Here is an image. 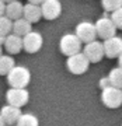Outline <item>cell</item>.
Instances as JSON below:
<instances>
[{"instance_id":"cell-1","label":"cell","mask_w":122,"mask_h":126,"mask_svg":"<svg viewBox=\"0 0 122 126\" xmlns=\"http://www.w3.org/2000/svg\"><path fill=\"white\" fill-rule=\"evenodd\" d=\"M30 80H31V73L24 66H14L7 74V81L10 87L25 88L30 84Z\"/></svg>"},{"instance_id":"cell-2","label":"cell","mask_w":122,"mask_h":126,"mask_svg":"<svg viewBox=\"0 0 122 126\" xmlns=\"http://www.w3.org/2000/svg\"><path fill=\"white\" fill-rule=\"evenodd\" d=\"M101 101L107 108L115 109L122 105V88L108 86L101 90Z\"/></svg>"},{"instance_id":"cell-3","label":"cell","mask_w":122,"mask_h":126,"mask_svg":"<svg viewBox=\"0 0 122 126\" xmlns=\"http://www.w3.org/2000/svg\"><path fill=\"white\" fill-rule=\"evenodd\" d=\"M81 42L76 34H65L60 38L59 42V49L65 56H72L74 53L81 52Z\"/></svg>"},{"instance_id":"cell-4","label":"cell","mask_w":122,"mask_h":126,"mask_svg":"<svg viewBox=\"0 0 122 126\" xmlns=\"http://www.w3.org/2000/svg\"><path fill=\"white\" fill-rule=\"evenodd\" d=\"M66 66H68V70L70 73L79 76V74H83L88 70L90 60L87 59V56L83 52H79V53H74L72 56H68Z\"/></svg>"},{"instance_id":"cell-5","label":"cell","mask_w":122,"mask_h":126,"mask_svg":"<svg viewBox=\"0 0 122 126\" xmlns=\"http://www.w3.org/2000/svg\"><path fill=\"white\" fill-rule=\"evenodd\" d=\"M95 30H97V36H100L101 39H107V38L117 35L118 28L114 24L112 18L108 16H104L95 21Z\"/></svg>"},{"instance_id":"cell-6","label":"cell","mask_w":122,"mask_h":126,"mask_svg":"<svg viewBox=\"0 0 122 126\" xmlns=\"http://www.w3.org/2000/svg\"><path fill=\"white\" fill-rule=\"evenodd\" d=\"M30 99V93L25 88H17V87H10L6 93V101L10 105L21 108Z\"/></svg>"},{"instance_id":"cell-7","label":"cell","mask_w":122,"mask_h":126,"mask_svg":"<svg viewBox=\"0 0 122 126\" xmlns=\"http://www.w3.org/2000/svg\"><path fill=\"white\" fill-rule=\"evenodd\" d=\"M83 53L87 56V59L90 60V63H98L103 60V58L105 56L104 52V44L100 41H91L88 44L84 45Z\"/></svg>"},{"instance_id":"cell-8","label":"cell","mask_w":122,"mask_h":126,"mask_svg":"<svg viewBox=\"0 0 122 126\" xmlns=\"http://www.w3.org/2000/svg\"><path fill=\"white\" fill-rule=\"evenodd\" d=\"M44 45V38L39 32L30 31L23 36V49L28 53H36Z\"/></svg>"},{"instance_id":"cell-9","label":"cell","mask_w":122,"mask_h":126,"mask_svg":"<svg viewBox=\"0 0 122 126\" xmlns=\"http://www.w3.org/2000/svg\"><path fill=\"white\" fill-rule=\"evenodd\" d=\"M79 39L83 44H88L91 41H94L97 38V30H95V24L90 23V21H81L76 25V32H74Z\"/></svg>"},{"instance_id":"cell-10","label":"cell","mask_w":122,"mask_h":126,"mask_svg":"<svg viewBox=\"0 0 122 126\" xmlns=\"http://www.w3.org/2000/svg\"><path fill=\"white\" fill-rule=\"evenodd\" d=\"M41 10L45 20H56L62 14V3L59 0H45L41 4Z\"/></svg>"},{"instance_id":"cell-11","label":"cell","mask_w":122,"mask_h":126,"mask_svg":"<svg viewBox=\"0 0 122 126\" xmlns=\"http://www.w3.org/2000/svg\"><path fill=\"white\" fill-rule=\"evenodd\" d=\"M104 52L105 56L109 59H115L118 58L122 52V38L114 35L111 38H107L104 39Z\"/></svg>"},{"instance_id":"cell-12","label":"cell","mask_w":122,"mask_h":126,"mask_svg":"<svg viewBox=\"0 0 122 126\" xmlns=\"http://www.w3.org/2000/svg\"><path fill=\"white\" fill-rule=\"evenodd\" d=\"M4 48L10 55H17L18 52H21V49H23V36L17 35L14 32L13 34L10 32L9 35L6 36Z\"/></svg>"},{"instance_id":"cell-13","label":"cell","mask_w":122,"mask_h":126,"mask_svg":"<svg viewBox=\"0 0 122 126\" xmlns=\"http://www.w3.org/2000/svg\"><path fill=\"white\" fill-rule=\"evenodd\" d=\"M23 17L25 18V20H28L31 24L38 23L41 18H42L41 4H34V3H30V1H28V4H24Z\"/></svg>"},{"instance_id":"cell-14","label":"cell","mask_w":122,"mask_h":126,"mask_svg":"<svg viewBox=\"0 0 122 126\" xmlns=\"http://www.w3.org/2000/svg\"><path fill=\"white\" fill-rule=\"evenodd\" d=\"M0 115L3 118V121L6 122V125H14V123H17L18 118L21 116V109L18 107H14V105L9 104V105L1 108Z\"/></svg>"},{"instance_id":"cell-15","label":"cell","mask_w":122,"mask_h":126,"mask_svg":"<svg viewBox=\"0 0 122 126\" xmlns=\"http://www.w3.org/2000/svg\"><path fill=\"white\" fill-rule=\"evenodd\" d=\"M23 10H24V4L18 0H13L10 3H6V16L10 20H17V18L23 17Z\"/></svg>"},{"instance_id":"cell-16","label":"cell","mask_w":122,"mask_h":126,"mask_svg":"<svg viewBox=\"0 0 122 126\" xmlns=\"http://www.w3.org/2000/svg\"><path fill=\"white\" fill-rule=\"evenodd\" d=\"M31 30V23L25 20L24 17L21 18H17V20H14L13 21V32L14 34H17L20 36H24L25 34H28Z\"/></svg>"},{"instance_id":"cell-17","label":"cell","mask_w":122,"mask_h":126,"mask_svg":"<svg viewBox=\"0 0 122 126\" xmlns=\"http://www.w3.org/2000/svg\"><path fill=\"white\" fill-rule=\"evenodd\" d=\"M14 66H16V63L11 56H7V55L0 56V76H7Z\"/></svg>"},{"instance_id":"cell-18","label":"cell","mask_w":122,"mask_h":126,"mask_svg":"<svg viewBox=\"0 0 122 126\" xmlns=\"http://www.w3.org/2000/svg\"><path fill=\"white\" fill-rule=\"evenodd\" d=\"M17 126H39L38 118L32 113H21V116L18 118Z\"/></svg>"},{"instance_id":"cell-19","label":"cell","mask_w":122,"mask_h":126,"mask_svg":"<svg viewBox=\"0 0 122 126\" xmlns=\"http://www.w3.org/2000/svg\"><path fill=\"white\" fill-rule=\"evenodd\" d=\"M109 83L111 86L118 87V88H122V67H114L108 74Z\"/></svg>"},{"instance_id":"cell-20","label":"cell","mask_w":122,"mask_h":126,"mask_svg":"<svg viewBox=\"0 0 122 126\" xmlns=\"http://www.w3.org/2000/svg\"><path fill=\"white\" fill-rule=\"evenodd\" d=\"M10 32H13V20L7 16H0V35L7 36Z\"/></svg>"},{"instance_id":"cell-21","label":"cell","mask_w":122,"mask_h":126,"mask_svg":"<svg viewBox=\"0 0 122 126\" xmlns=\"http://www.w3.org/2000/svg\"><path fill=\"white\" fill-rule=\"evenodd\" d=\"M101 6L105 11L112 13L117 9L122 7V0H101Z\"/></svg>"},{"instance_id":"cell-22","label":"cell","mask_w":122,"mask_h":126,"mask_svg":"<svg viewBox=\"0 0 122 126\" xmlns=\"http://www.w3.org/2000/svg\"><path fill=\"white\" fill-rule=\"evenodd\" d=\"M109 17L112 18L114 24L117 25L118 30H122V7H119V9H117L115 11H112Z\"/></svg>"},{"instance_id":"cell-23","label":"cell","mask_w":122,"mask_h":126,"mask_svg":"<svg viewBox=\"0 0 122 126\" xmlns=\"http://www.w3.org/2000/svg\"><path fill=\"white\" fill-rule=\"evenodd\" d=\"M108 86H111L108 77H104V79H101V80H100V88H101V90L105 88V87H108Z\"/></svg>"},{"instance_id":"cell-24","label":"cell","mask_w":122,"mask_h":126,"mask_svg":"<svg viewBox=\"0 0 122 126\" xmlns=\"http://www.w3.org/2000/svg\"><path fill=\"white\" fill-rule=\"evenodd\" d=\"M6 13V3L3 0H0V16H3Z\"/></svg>"},{"instance_id":"cell-25","label":"cell","mask_w":122,"mask_h":126,"mask_svg":"<svg viewBox=\"0 0 122 126\" xmlns=\"http://www.w3.org/2000/svg\"><path fill=\"white\" fill-rule=\"evenodd\" d=\"M30 3H34V4H42L45 0H28Z\"/></svg>"},{"instance_id":"cell-26","label":"cell","mask_w":122,"mask_h":126,"mask_svg":"<svg viewBox=\"0 0 122 126\" xmlns=\"http://www.w3.org/2000/svg\"><path fill=\"white\" fill-rule=\"evenodd\" d=\"M118 66H119V67H122V52H121V55L118 56Z\"/></svg>"},{"instance_id":"cell-27","label":"cell","mask_w":122,"mask_h":126,"mask_svg":"<svg viewBox=\"0 0 122 126\" xmlns=\"http://www.w3.org/2000/svg\"><path fill=\"white\" fill-rule=\"evenodd\" d=\"M4 41H6V36L0 35V45H4Z\"/></svg>"},{"instance_id":"cell-28","label":"cell","mask_w":122,"mask_h":126,"mask_svg":"<svg viewBox=\"0 0 122 126\" xmlns=\"http://www.w3.org/2000/svg\"><path fill=\"white\" fill-rule=\"evenodd\" d=\"M6 125V122L3 121V118H1V115H0V126H4Z\"/></svg>"},{"instance_id":"cell-29","label":"cell","mask_w":122,"mask_h":126,"mask_svg":"<svg viewBox=\"0 0 122 126\" xmlns=\"http://www.w3.org/2000/svg\"><path fill=\"white\" fill-rule=\"evenodd\" d=\"M4 3H10V1H13V0H3Z\"/></svg>"},{"instance_id":"cell-30","label":"cell","mask_w":122,"mask_h":126,"mask_svg":"<svg viewBox=\"0 0 122 126\" xmlns=\"http://www.w3.org/2000/svg\"><path fill=\"white\" fill-rule=\"evenodd\" d=\"M1 52H3V50H1V45H0V56H1Z\"/></svg>"},{"instance_id":"cell-31","label":"cell","mask_w":122,"mask_h":126,"mask_svg":"<svg viewBox=\"0 0 122 126\" xmlns=\"http://www.w3.org/2000/svg\"><path fill=\"white\" fill-rule=\"evenodd\" d=\"M7 126H13V125H7Z\"/></svg>"}]
</instances>
